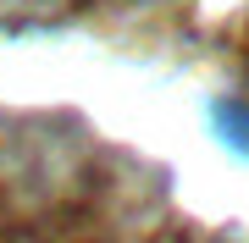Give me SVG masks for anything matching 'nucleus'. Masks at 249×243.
<instances>
[{
	"label": "nucleus",
	"instance_id": "obj_1",
	"mask_svg": "<svg viewBox=\"0 0 249 243\" xmlns=\"http://www.w3.org/2000/svg\"><path fill=\"white\" fill-rule=\"evenodd\" d=\"M211 122H216V133H222L238 155H249V105H244V99H216Z\"/></svg>",
	"mask_w": 249,
	"mask_h": 243
}]
</instances>
